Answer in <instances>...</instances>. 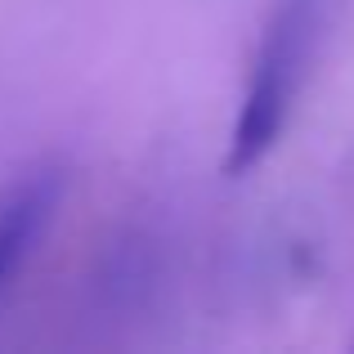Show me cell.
Here are the masks:
<instances>
[{
	"mask_svg": "<svg viewBox=\"0 0 354 354\" xmlns=\"http://www.w3.org/2000/svg\"><path fill=\"white\" fill-rule=\"evenodd\" d=\"M314 27H319V0H283L260 36L256 63L242 108L229 130V153H225V175H247L269 157L278 135L287 130L292 104L301 95L305 68L314 50Z\"/></svg>",
	"mask_w": 354,
	"mask_h": 354,
	"instance_id": "cell-1",
	"label": "cell"
},
{
	"mask_svg": "<svg viewBox=\"0 0 354 354\" xmlns=\"http://www.w3.org/2000/svg\"><path fill=\"white\" fill-rule=\"evenodd\" d=\"M63 180L54 171H36L0 202V287L18 274L27 256L36 251L45 225H50L54 207H59Z\"/></svg>",
	"mask_w": 354,
	"mask_h": 354,
	"instance_id": "cell-2",
	"label": "cell"
}]
</instances>
